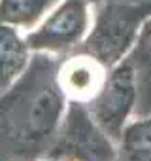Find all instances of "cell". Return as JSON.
<instances>
[{
  "instance_id": "obj_9",
  "label": "cell",
  "mask_w": 151,
  "mask_h": 161,
  "mask_svg": "<svg viewBox=\"0 0 151 161\" xmlns=\"http://www.w3.org/2000/svg\"><path fill=\"white\" fill-rule=\"evenodd\" d=\"M119 161H151V114L134 116L117 140Z\"/></svg>"
},
{
  "instance_id": "obj_10",
  "label": "cell",
  "mask_w": 151,
  "mask_h": 161,
  "mask_svg": "<svg viewBox=\"0 0 151 161\" xmlns=\"http://www.w3.org/2000/svg\"><path fill=\"white\" fill-rule=\"evenodd\" d=\"M60 0H2L0 21L17 29L36 27Z\"/></svg>"
},
{
  "instance_id": "obj_4",
  "label": "cell",
  "mask_w": 151,
  "mask_h": 161,
  "mask_svg": "<svg viewBox=\"0 0 151 161\" xmlns=\"http://www.w3.org/2000/svg\"><path fill=\"white\" fill-rule=\"evenodd\" d=\"M93 23V0L60 2L25 34L29 47L36 53L68 51L83 44Z\"/></svg>"
},
{
  "instance_id": "obj_6",
  "label": "cell",
  "mask_w": 151,
  "mask_h": 161,
  "mask_svg": "<svg viewBox=\"0 0 151 161\" xmlns=\"http://www.w3.org/2000/svg\"><path fill=\"white\" fill-rule=\"evenodd\" d=\"M108 70L110 66H106L100 59L83 49H78L59 63L57 78L70 104L76 103L87 106L102 89Z\"/></svg>"
},
{
  "instance_id": "obj_2",
  "label": "cell",
  "mask_w": 151,
  "mask_h": 161,
  "mask_svg": "<svg viewBox=\"0 0 151 161\" xmlns=\"http://www.w3.org/2000/svg\"><path fill=\"white\" fill-rule=\"evenodd\" d=\"M149 17L151 0H102L93 10L91 31L80 49L112 68L128 55Z\"/></svg>"
},
{
  "instance_id": "obj_5",
  "label": "cell",
  "mask_w": 151,
  "mask_h": 161,
  "mask_svg": "<svg viewBox=\"0 0 151 161\" xmlns=\"http://www.w3.org/2000/svg\"><path fill=\"white\" fill-rule=\"evenodd\" d=\"M60 135V146L78 161H119L117 142L95 123L85 104L72 103Z\"/></svg>"
},
{
  "instance_id": "obj_3",
  "label": "cell",
  "mask_w": 151,
  "mask_h": 161,
  "mask_svg": "<svg viewBox=\"0 0 151 161\" xmlns=\"http://www.w3.org/2000/svg\"><path fill=\"white\" fill-rule=\"evenodd\" d=\"M138 106V84L136 72L130 61L125 57L108 70V78L98 95L87 104V110L95 123L112 138L119 140L123 129L136 116Z\"/></svg>"
},
{
  "instance_id": "obj_8",
  "label": "cell",
  "mask_w": 151,
  "mask_h": 161,
  "mask_svg": "<svg viewBox=\"0 0 151 161\" xmlns=\"http://www.w3.org/2000/svg\"><path fill=\"white\" fill-rule=\"evenodd\" d=\"M127 59L130 61L136 72L138 84V106L136 116L151 114V17L142 25L138 38L128 51Z\"/></svg>"
},
{
  "instance_id": "obj_7",
  "label": "cell",
  "mask_w": 151,
  "mask_h": 161,
  "mask_svg": "<svg viewBox=\"0 0 151 161\" xmlns=\"http://www.w3.org/2000/svg\"><path fill=\"white\" fill-rule=\"evenodd\" d=\"M30 47L17 27L0 21V95L8 91L27 70Z\"/></svg>"
},
{
  "instance_id": "obj_1",
  "label": "cell",
  "mask_w": 151,
  "mask_h": 161,
  "mask_svg": "<svg viewBox=\"0 0 151 161\" xmlns=\"http://www.w3.org/2000/svg\"><path fill=\"white\" fill-rule=\"evenodd\" d=\"M38 53L19 80L0 99V129L25 146L47 142L64 123L68 99L59 86L57 68Z\"/></svg>"
}]
</instances>
